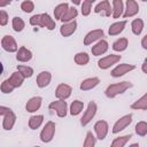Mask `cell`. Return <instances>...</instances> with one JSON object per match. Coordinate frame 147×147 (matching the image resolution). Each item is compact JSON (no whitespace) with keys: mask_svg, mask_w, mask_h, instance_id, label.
I'll return each instance as SVG.
<instances>
[{"mask_svg":"<svg viewBox=\"0 0 147 147\" xmlns=\"http://www.w3.org/2000/svg\"><path fill=\"white\" fill-rule=\"evenodd\" d=\"M78 15V10L75 8V7H69L68 11L64 14V16L61 18V22L62 23H65V22H70V21H74Z\"/></svg>","mask_w":147,"mask_h":147,"instance_id":"cell-32","label":"cell"},{"mask_svg":"<svg viewBox=\"0 0 147 147\" xmlns=\"http://www.w3.org/2000/svg\"><path fill=\"white\" fill-rule=\"evenodd\" d=\"M105 36V32L102 29H95V30H92L90 31L85 37H84V45L85 46H88V45H92L93 42L102 39V37Z\"/></svg>","mask_w":147,"mask_h":147,"instance_id":"cell-9","label":"cell"},{"mask_svg":"<svg viewBox=\"0 0 147 147\" xmlns=\"http://www.w3.org/2000/svg\"><path fill=\"white\" fill-rule=\"evenodd\" d=\"M134 69H136V65H134V64L122 63V64L116 65V67L111 70L110 74H111L113 77L117 78V77H122V76H124L125 74H127V72H130V71H132V70H134Z\"/></svg>","mask_w":147,"mask_h":147,"instance_id":"cell-11","label":"cell"},{"mask_svg":"<svg viewBox=\"0 0 147 147\" xmlns=\"http://www.w3.org/2000/svg\"><path fill=\"white\" fill-rule=\"evenodd\" d=\"M9 79V82L11 83V85L16 88V87H20V86H22V84H23V82H24V76L17 70V71H15V72H13L11 74V76L8 78Z\"/></svg>","mask_w":147,"mask_h":147,"instance_id":"cell-25","label":"cell"},{"mask_svg":"<svg viewBox=\"0 0 147 147\" xmlns=\"http://www.w3.org/2000/svg\"><path fill=\"white\" fill-rule=\"evenodd\" d=\"M17 70L24 76V78H30L33 75V69L31 67H29V65H22V64H20V65H17Z\"/></svg>","mask_w":147,"mask_h":147,"instance_id":"cell-36","label":"cell"},{"mask_svg":"<svg viewBox=\"0 0 147 147\" xmlns=\"http://www.w3.org/2000/svg\"><path fill=\"white\" fill-rule=\"evenodd\" d=\"M14 88H15V87L11 85V83L9 82V79L3 80V82L1 83V85H0V90H1V92L5 93V94L11 93V92L14 91Z\"/></svg>","mask_w":147,"mask_h":147,"instance_id":"cell-38","label":"cell"},{"mask_svg":"<svg viewBox=\"0 0 147 147\" xmlns=\"http://www.w3.org/2000/svg\"><path fill=\"white\" fill-rule=\"evenodd\" d=\"M86 1H88V2H91V3H93L95 0H86Z\"/></svg>","mask_w":147,"mask_h":147,"instance_id":"cell-46","label":"cell"},{"mask_svg":"<svg viewBox=\"0 0 147 147\" xmlns=\"http://www.w3.org/2000/svg\"><path fill=\"white\" fill-rule=\"evenodd\" d=\"M141 70L144 74H147V57H145L142 64H141Z\"/></svg>","mask_w":147,"mask_h":147,"instance_id":"cell-43","label":"cell"},{"mask_svg":"<svg viewBox=\"0 0 147 147\" xmlns=\"http://www.w3.org/2000/svg\"><path fill=\"white\" fill-rule=\"evenodd\" d=\"M94 131L96 133V138L99 140H103L107 134H108V131H109V126H108V123L106 121H98L95 124H94Z\"/></svg>","mask_w":147,"mask_h":147,"instance_id":"cell-12","label":"cell"},{"mask_svg":"<svg viewBox=\"0 0 147 147\" xmlns=\"http://www.w3.org/2000/svg\"><path fill=\"white\" fill-rule=\"evenodd\" d=\"M124 13V3L122 0H113V17L118 18Z\"/></svg>","mask_w":147,"mask_h":147,"instance_id":"cell-23","label":"cell"},{"mask_svg":"<svg viewBox=\"0 0 147 147\" xmlns=\"http://www.w3.org/2000/svg\"><path fill=\"white\" fill-rule=\"evenodd\" d=\"M91 10H92V3L84 0L83 3H82V15L83 16H88L91 14Z\"/></svg>","mask_w":147,"mask_h":147,"instance_id":"cell-40","label":"cell"},{"mask_svg":"<svg viewBox=\"0 0 147 147\" xmlns=\"http://www.w3.org/2000/svg\"><path fill=\"white\" fill-rule=\"evenodd\" d=\"M138 11H139V5H138V2L136 0H126L124 13H123V17L124 18L132 17V16L137 15Z\"/></svg>","mask_w":147,"mask_h":147,"instance_id":"cell-14","label":"cell"},{"mask_svg":"<svg viewBox=\"0 0 147 147\" xmlns=\"http://www.w3.org/2000/svg\"><path fill=\"white\" fill-rule=\"evenodd\" d=\"M141 1H145V2H146V1H147V0H141Z\"/></svg>","mask_w":147,"mask_h":147,"instance_id":"cell-47","label":"cell"},{"mask_svg":"<svg viewBox=\"0 0 147 147\" xmlns=\"http://www.w3.org/2000/svg\"><path fill=\"white\" fill-rule=\"evenodd\" d=\"M48 108L51 110H55V113L57 114L59 117H65L67 116V113H68V105H67V101L65 100H61V99H57L56 101H53L49 103Z\"/></svg>","mask_w":147,"mask_h":147,"instance_id":"cell-5","label":"cell"},{"mask_svg":"<svg viewBox=\"0 0 147 147\" xmlns=\"http://www.w3.org/2000/svg\"><path fill=\"white\" fill-rule=\"evenodd\" d=\"M84 109V102L79 101V100H74L70 105V115L71 116H77L82 113V110Z\"/></svg>","mask_w":147,"mask_h":147,"instance_id":"cell-28","label":"cell"},{"mask_svg":"<svg viewBox=\"0 0 147 147\" xmlns=\"http://www.w3.org/2000/svg\"><path fill=\"white\" fill-rule=\"evenodd\" d=\"M95 144H96L95 137L93 136L92 131H88V132L86 133V138H85L84 144H83L84 147H93V146H95Z\"/></svg>","mask_w":147,"mask_h":147,"instance_id":"cell-37","label":"cell"},{"mask_svg":"<svg viewBox=\"0 0 147 147\" xmlns=\"http://www.w3.org/2000/svg\"><path fill=\"white\" fill-rule=\"evenodd\" d=\"M131 30L136 36H139L144 30V21L141 18H136L131 23Z\"/></svg>","mask_w":147,"mask_h":147,"instance_id":"cell-30","label":"cell"},{"mask_svg":"<svg viewBox=\"0 0 147 147\" xmlns=\"http://www.w3.org/2000/svg\"><path fill=\"white\" fill-rule=\"evenodd\" d=\"M31 59H32V52L24 46L20 47L18 51L16 52V60L18 62H28Z\"/></svg>","mask_w":147,"mask_h":147,"instance_id":"cell-20","label":"cell"},{"mask_svg":"<svg viewBox=\"0 0 147 147\" xmlns=\"http://www.w3.org/2000/svg\"><path fill=\"white\" fill-rule=\"evenodd\" d=\"M131 108L134 110H147V92L137 101H134L131 105Z\"/></svg>","mask_w":147,"mask_h":147,"instance_id":"cell-24","label":"cell"},{"mask_svg":"<svg viewBox=\"0 0 147 147\" xmlns=\"http://www.w3.org/2000/svg\"><path fill=\"white\" fill-rule=\"evenodd\" d=\"M21 9H22L24 13H31V11H33V9H34V3H33V1H31V0H24V1L21 3Z\"/></svg>","mask_w":147,"mask_h":147,"instance_id":"cell-39","label":"cell"},{"mask_svg":"<svg viewBox=\"0 0 147 147\" xmlns=\"http://www.w3.org/2000/svg\"><path fill=\"white\" fill-rule=\"evenodd\" d=\"M41 102H42L41 96H32L28 100L25 105V110L28 113H34L41 107Z\"/></svg>","mask_w":147,"mask_h":147,"instance_id":"cell-18","label":"cell"},{"mask_svg":"<svg viewBox=\"0 0 147 147\" xmlns=\"http://www.w3.org/2000/svg\"><path fill=\"white\" fill-rule=\"evenodd\" d=\"M141 46H142L144 49L147 51V34H145V36L142 37V39H141Z\"/></svg>","mask_w":147,"mask_h":147,"instance_id":"cell-42","label":"cell"},{"mask_svg":"<svg viewBox=\"0 0 147 147\" xmlns=\"http://www.w3.org/2000/svg\"><path fill=\"white\" fill-rule=\"evenodd\" d=\"M10 2H11V0H0V7L3 8L8 5H10Z\"/></svg>","mask_w":147,"mask_h":147,"instance_id":"cell-44","label":"cell"},{"mask_svg":"<svg viewBox=\"0 0 147 147\" xmlns=\"http://www.w3.org/2000/svg\"><path fill=\"white\" fill-rule=\"evenodd\" d=\"M96 110H98L96 103H95L94 101H90L88 105H87V109L85 110V113L83 114V117L80 118V124H82L83 126L87 125V124L93 119V117L95 116Z\"/></svg>","mask_w":147,"mask_h":147,"instance_id":"cell-6","label":"cell"},{"mask_svg":"<svg viewBox=\"0 0 147 147\" xmlns=\"http://www.w3.org/2000/svg\"><path fill=\"white\" fill-rule=\"evenodd\" d=\"M44 122V115H33L29 118V127L31 130H37Z\"/></svg>","mask_w":147,"mask_h":147,"instance_id":"cell-29","label":"cell"},{"mask_svg":"<svg viewBox=\"0 0 147 147\" xmlns=\"http://www.w3.org/2000/svg\"><path fill=\"white\" fill-rule=\"evenodd\" d=\"M30 24L33 25V26L46 28L47 30H54L55 29V22H54V20L47 13L33 15L30 18Z\"/></svg>","mask_w":147,"mask_h":147,"instance_id":"cell-1","label":"cell"},{"mask_svg":"<svg viewBox=\"0 0 147 147\" xmlns=\"http://www.w3.org/2000/svg\"><path fill=\"white\" fill-rule=\"evenodd\" d=\"M125 25H126V21H119V22L113 23L109 26V29H108L109 36H117V34H119L121 32H123Z\"/></svg>","mask_w":147,"mask_h":147,"instance_id":"cell-22","label":"cell"},{"mask_svg":"<svg viewBox=\"0 0 147 147\" xmlns=\"http://www.w3.org/2000/svg\"><path fill=\"white\" fill-rule=\"evenodd\" d=\"M132 87V83L130 82H121V83H115V84H110L106 91H105V94L107 98L109 99H113L115 96H117L118 94H122L124 93L126 90L131 88Z\"/></svg>","mask_w":147,"mask_h":147,"instance_id":"cell-2","label":"cell"},{"mask_svg":"<svg viewBox=\"0 0 147 147\" xmlns=\"http://www.w3.org/2000/svg\"><path fill=\"white\" fill-rule=\"evenodd\" d=\"M132 138L131 134H126V136H122L118 138H115L111 142V147H123L127 144V141Z\"/></svg>","mask_w":147,"mask_h":147,"instance_id":"cell-33","label":"cell"},{"mask_svg":"<svg viewBox=\"0 0 147 147\" xmlns=\"http://www.w3.org/2000/svg\"><path fill=\"white\" fill-rule=\"evenodd\" d=\"M74 5H76V6H78V5H82V0H70Z\"/></svg>","mask_w":147,"mask_h":147,"instance_id":"cell-45","label":"cell"},{"mask_svg":"<svg viewBox=\"0 0 147 147\" xmlns=\"http://www.w3.org/2000/svg\"><path fill=\"white\" fill-rule=\"evenodd\" d=\"M1 46H2V48L6 52H9V53H14V52H17L18 51V46H17L16 40L14 39V37L8 36V34L2 37V39H1Z\"/></svg>","mask_w":147,"mask_h":147,"instance_id":"cell-10","label":"cell"},{"mask_svg":"<svg viewBox=\"0 0 147 147\" xmlns=\"http://www.w3.org/2000/svg\"><path fill=\"white\" fill-rule=\"evenodd\" d=\"M121 60V55H116V54H110L107 55L105 57H101L98 61V67L102 70H106L108 68H110L111 65H114L115 63H117Z\"/></svg>","mask_w":147,"mask_h":147,"instance_id":"cell-7","label":"cell"},{"mask_svg":"<svg viewBox=\"0 0 147 147\" xmlns=\"http://www.w3.org/2000/svg\"><path fill=\"white\" fill-rule=\"evenodd\" d=\"M108 47H109L108 46V41L105 40V39H100V40H98V42L94 46H92L91 52H92V54L94 56H100V55L105 54L108 51Z\"/></svg>","mask_w":147,"mask_h":147,"instance_id":"cell-15","label":"cell"},{"mask_svg":"<svg viewBox=\"0 0 147 147\" xmlns=\"http://www.w3.org/2000/svg\"><path fill=\"white\" fill-rule=\"evenodd\" d=\"M68 9H69V5L67 2L57 5L54 8V17H55V20H60L61 21V18L64 16V14L68 11Z\"/></svg>","mask_w":147,"mask_h":147,"instance_id":"cell-26","label":"cell"},{"mask_svg":"<svg viewBox=\"0 0 147 147\" xmlns=\"http://www.w3.org/2000/svg\"><path fill=\"white\" fill-rule=\"evenodd\" d=\"M99 83H100V79H99L98 77H90V78L84 79V80L80 83L79 88H80L82 91H90V90L94 88Z\"/></svg>","mask_w":147,"mask_h":147,"instance_id":"cell-21","label":"cell"},{"mask_svg":"<svg viewBox=\"0 0 147 147\" xmlns=\"http://www.w3.org/2000/svg\"><path fill=\"white\" fill-rule=\"evenodd\" d=\"M76 29H77V22L74 20V21L63 23L61 25V28H60V33L63 37H69L76 31Z\"/></svg>","mask_w":147,"mask_h":147,"instance_id":"cell-19","label":"cell"},{"mask_svg":"<svg viewBox=\"0 0 147 147\" xmlns=\"http://www.w3.org/2000/svg\"><path fill=\"white\" fill-rule=\"evenodd\" d=\"M11 26H13L14 31H16V32H21V31L25 28V23H24V21H23L21 17L15 16V17L13 18V21H11Z\"/></svg>","mask_w":147,"mask_h":147,"instance_id":"cell-34","label":"cell"},{"mask_svg":"<svg viewBox=\"0 0 147 147\" xmlns=\"http://www.w3.org/2000/svg\"><path fill=\"white\" fill-rule=\"evenodd\" d=\"M55 134V123L53 121L46 122L44 129L40 132V140L42 142H49L53 140Z\"/></svg>","mask_w":147,"mask_h":147,"instance_id":"cell-4","label":"cell"},{"mask_svg":"<svg viewBox=\"0 0 147 147\" xmlns=\"http://www.w3.org/2000/svg\"><path fill=\"white\" fill-rule=\"evenodd\" d=\"M131 123H132V115L131 114H127V115L122 116L119 119H117L115 122V124L113 126V133H118V132L123 131Z\"/></svg>","mask_w":147,"mask_h":147,"instance_id":"cell-8","label":"cell"},{"mask_svg":"<svg viewBox=\"0 0 147 147\" xmlns=\"http://www.w3.org/2000/svg\"><path fill=\"white\" fill-rule=\"evenodd\" d=\"M94 13L96 14H102L105 16H110L113 15V8L110 7V3L108 0H103L101 2H99L95 8H94Z\"/></svg>","mask_w":147,"mask_h":147,"instance_id":"cell-17","label":"cell"},{"mask_svg":"<svg viewBox=\"0 0 147 147\" xmlns=\"http://www.w3.org/2000/svg\"><path fill=\"white\" fill-rule=\"evenodd\" d=\"M0 115L2 116V127H3V130H7V131L11 130L15 125V122H16L15 113L10 108L1 106L0 107Z\"/></svg>","mask_w":147,"mask_h":147,"instance_id":"cell-3","label":"cell"},{"mask_svg":"<svg viewBox=\"0 0 147 147\" xmlns=\"http://www.w3.org/2000/svg\"><path fill=\"white\" fill-rule=\"evenodd\" d=\"M136 133L140 137H145L147 134V122L145 121H140L136 124Z\"/></svg>","mask_w":147,"mask_h":147,"instance_id":"cell-35","label":"cell"},{"mask_svg":"<svg viewBox=\"0 0 147 147\" xmlns=\"http://www.w3.org/2000/svg\"><path fill=\"white\" fill-rule=\"evenodd\" d=\"M74 60H75L76 64H78V65H85L90 61V55L87 53H85V52H79V53H77L75 55Z\"/></svg>","mask_w":147,"mask_h":147,"instance_id":"cell-31","label":"cell"},{"mask_svg":"<svg viewBox=\"0 0 147 147\" xmlns=\"http://www.w3.org/2000/svg\"><path fill=\"white\" fill-rule=\"evenodd\" d=\"M7 23H8V14L2 9L0 10V25L5 26Z\"/></svg>","mask_w":147,"mask_h":147,"instance_id":"cell-41","label":"cell"},{"mask_svg":"<svg viewBox=\"0 0 147 147\" xmlns=\"http://www.w3.org/2000/svg\"><path fill=\"white\" fill-rule=\"evenodd\" d=\"M71 92H72V88L70 85L61 83L57 85V87L55 90V96L57 99H61V100H67L71 95Z\"/></svg>","mask_w":147,"mask_h":147,"instance_id":"cell-13","label":"cell"},{"mask_svg":"<svg viewBox=\"0 0 147 147\" xmlns=\"http://www.w3.org/2000/svg\"><path fill=\"white\" fill-rule=\"evenodd\" d=\"M127 45H129V40L126 38H118L113 42V49L115 52H123L127 48Z\"/></svg>","mask_w":147,"mask_h":147,"instance_id":"cell-27","label":"cell"},{"mask_svg":"<svg viewBox=\"0 0 147 147\" xmlns=\"http://www.w3.org/2000/svg\"><path fill=\"white\" fill-rule=\"evenodd\" d=\"M51 80H52V74L49 71H41V72L38 74L37 78H36L37 86L40 87V88H44V87L48 86Z\"/></svg>","mask_w":147,"mask_h":147,"instance_id":"cell-16","label":"cell"}]
</instances>
